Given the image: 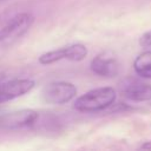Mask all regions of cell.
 Listing matches in <instances>:
<instances>
[{
	"instance_id": "10",
	"label": "cell",
	"mask_w": 151,
	"mask_h": 151,
	"mask_svg": "<svg viewBox=\"0 0 151 151\" xmlns=\"http://www.w3.org/2000/svg\"><path fill=\"white\" fill-rule=\"evenodd\" d=\"M139 44L143 47H151V31L145 32L140 38H139Z\"/></svg>"
},
{
	"instance_id": "1",
	"label": "cell",
	"mask_w": 151,
	"mask_h": 151,
	"mask_svg": "<svg viewBox=\"0 0 151 151\" xmlns=\"http://www.w3.org/2000/svg\"><path fill=\"white\" fill-rule=\"evenodd\" d=\"M116 96V91L112 87L93 88L76 99L74 109L80 112L103 111L114 103Z\"/></svg>"
},
{
	"instance_id": "8",
	"label": "cell",
	"mask_w": 151,
	"mask_h": 151,
	"mask_svg": "<svg viewBox=\"0 0 151 151\" xmlns=\"http://www.w3.org/2000/svg\"><path fill=\"white\" fill-rule=\"evenodd\" d=\"M123 94L133 101H145L151 99V85L138 79H129L123 85Z\"/></svg>"
},
{
	"instance_id": "12",
	"label": "cell",
	"mask_w": 151,
	"mask_h": 151,
	"mask_svg": "<svg viewBox=\"0 0 151 151\" xmlns=\"http://www.w3.org/2000/svg\"><path fill=\"white\" fill-rule=\"evenodd\" d=\"M4 1H6V0H0V2H4Z\"/></svg>"
},
{
	"instance_id": "6",
	"label": "cell",
	"mask_w": 151,
	"mask_h": 151,
	"mask_svg": "<svg viewBox=\"0 0 151 151\" xmlns=\"http://www.w3.org/2000/svg\"><path fill=\"white\" fill-rule=\"evenodd\" d=\"M34 80L29 78H0V104L19 98L34 87Z\"/></svg>"
},
{
	"instance_id": "4",
	"label": "cell",
	"mask_w": 151,
	"mask_h": 151,
	"mask_svg": "<svg viewBox=\"0 0 151 151\" xmlns=\"http://www.w3.org/2000/svg\"><path fill=\"white\" fill-rule=\"evenodd\" d=\"M87 55V47L83 44H72L58 50L48 51L39 57V63L41 65H50L61 60L70 61H81Z\"/></svg>"
},
{
	"instance_id": "2",
	"label": "cell",
	"mask_w": 151,
	"mask_h": 151,
	"mask_svg": "<svg viewBox=\"0 0 151 151\" xmlns=\"http://www.w3.org/2000/svg\"><path fill=\"white\" fill-rule=\"evenodd\" d=\"M34 22V17L31 13L22 12L11 18L0 28V47H6L14 44L24 37Z\"/></svg>"
},
{
	"instance_id": "11",
	"label": "cell",
	"mask_w": 151,
	"mask_h": 151,
	"mask_svg": "<svg viewBox=\"0 0 151 151\" xmlns=\"http://www.w3.org/2000/svg\"><path fill=\"white\" fill-rule=\"evenodd\" d=\"M140 147H142V149H150V147H151V144H150V143H149V144H144V145H142Z\"/></svg>"
},
{
	"instance_id": "9",
	"label": "cell",
	"mask_w": 151,
	"mask_h": 151,
	"mask_svg": "<svg viewBox=\"0 0 151 151\" xmlns=\"http://www.w3.org/2000/svg\"><path fill=\"white\" fill-rule=\"evenodd\" d=\"M136 73L146 79H151V51H145L140 53L133 63Z\"/></svg>"
},
{
	"instance_id": "5",
	"label": "cell",
	"mask_w": 151,
	"mask_h": 151,
	"mask_svg": "<svg viewBox=\"0 0 151 151\" xmlns=\"http://www.w3.org/2000/svg\"><path fill=\"white\" fill-rule=\"evenodd\" d=\"M38 119H39V113L31 109L12 111L0 116V129L19 130V129L31 127L34 124H37Z\"/></svg>"
},
{
	"instance_id": "7",
	"label": "cell",
	"mask_w": 151,
	"mask_h": 151,
	"mask_svg": "<svg viewBox=\"0 0 151 151\" xmlns=\"http://www.w3.org/2000/svg\"><path fill=\"white\" fill-rule=\"evenodd\" d=\"M91 70L99 77L112 78L119 73V61L111 52H103L92 59Z\"/></svg>"
},
{
	"instance_id": "3",
	"label": "cell",
	"mask_w": 151,
	"mask_h": 151,
	"mask_svg": "<svg viewBox=\"0 0 151 151\" xmlns=\"http://www.w3.org/2000/svg\"><path fill=\"white\" fill-rule=\"evenodd\" d=\"M77 94V87L70 81H53L47 84L42 91L41 97L45 103L52 105H63L71 101Z\"/></svg>"
}]
</instances>
